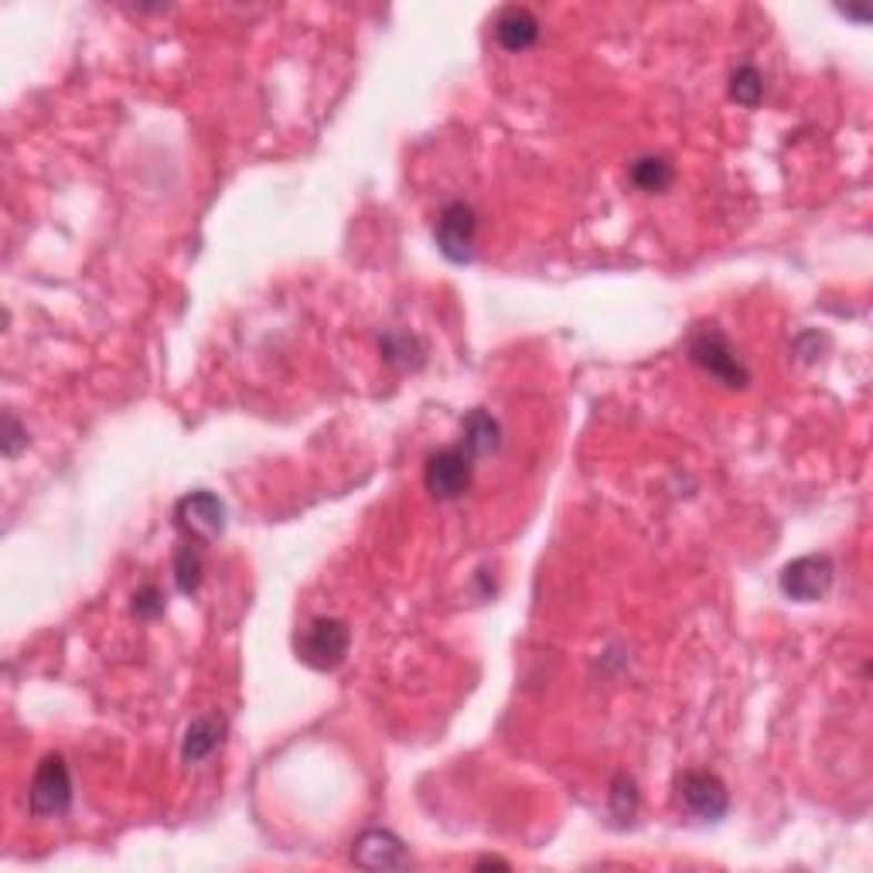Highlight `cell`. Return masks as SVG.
I'll return each mask as SVG.
<instances>
[{
  "mask_svg": "<svg viewBox=\"0 0 873 873\" xmlns=\"http://www.w3.org/2000/svg\"><path fill=\"white\" fill-rule=\"evenodd\" d=\"M352 631L342 618H314L297 635V659L317 673H332L349 659Z\"/></svg>",
  "mask_w": 873,
  "mask_h": 873,
  "instance_id": "6da1fadb",
  "label": "cell"
},
{
  "mask_svg": "<svg viewBox=\"0 0 873 873\" xmlns=\"http://www.w3.org/2000/svg\"><path fill=\"white\" fill-rule=\"evenodd\" d=\"M689 359H693V365H699L706 375H714L717 382H724V386H730V390H744L751 382V372L740 362L737 349L714 324L699 327V332L689 339Z\"/></svg>",
  "mask_w": 873,
  "mask_h": 873,
  "instance_id": "7a4b0ae2",
  "label": "cell"
},
{
  "mask_svg": "<svg viewBox=\"0 0 873 873\" xmlns=\"http://www.w3.org/2000/svg\"><path fill=\"white\" fill-rule=\"evenodd\" d=\"M69 805H72V775H69V764H66L59 754H48V757L38 764L35 778H31L28 808H31V815L48 818V815L69 812Z\"/></svg>",
  "mask_w": 873,
  "mask_h": 873,
  "instance_id": "3957f363",
  "label": "cell"
},
{
  "mask_svg": "<svg viewBox=\"0 0 873 873\" xmlns=\"http://www.w3.org/2000/svg\"><path fill=\"white\" fill-rule=\"evenodd\" d=\"M471 454L454 444V448H441L436 454H430L426 471H423V484L436 502H454L461 499L464 491L471 488Z\"/></svg>",
  "mask_w": 873,
  "mask_h": 873,
  "instance_id": "277c9868",
  "label": "cell"
},
{
  "mask_svg": "<svg viewBox=\"0 0 873 873\" xmlns=\"http://www.w3.org/2000/svg\"><path fill=\"white\" fill-rule=\"evenodd\" d=\"M833 577H836V567L830 557L823 553H808V557H798L792 560L778 583H782V594L798 600V605H812V600H823L830 590H833Z\"/></svg>",
  "mask_w": 873,
  "mask_h": 873,
  "instance_id": "5b68a950",
  "label": "cell"
},
{
  "mask_svg": "<svg viewBox=\"0 0 873 873\" xmlns=\"http://www.w3.org/2000/svg\"><path fill=\"white\" fill-rule=\"evenodd\" d=\"M436 246L451 263H471L474 259V236H478V215L468 202H448L436 215Z\"/></svg>",
  "mask_w": 873,
  "mask_h": 873,
  "instance_id": "8992f818",
  "label": "cell"
},
{
  "mask_svg": "<svg viewBox=\"0 0 873 873\" xmlns=\"http://www.w3.org/2000/svg\"><path fill=\"white\" fill-rule=\"evenodd\" d=\"M679 798L696 818H703V823H720L730 808L727 785L709 772H686L679 778Z\"/></svg>",
  "mask_w": 873,
  "mask_h": 873,
  "instance_id": "52a82bcc",
  "label": "cell"
},
{
  "mask_svg": "<svg viewBox=\"0 0 873 873\" xmlns=\"http://www.w3.org/2000/svg\"><path fill=\"white\" fill-rule=\"evenodd\" d=\"M175 522L192 539H215L226 529V506L218 502L212 491H192L175 506Z\"/></svg>",
  "mask_w": 873,
  "mask_h": 873,
  "instance_id": "ba28073f",
  "label": "cell"
},
{
  "mask_svg": "<svg viewBox=\"0 0 873 873\" xmlns=\"http://www.w3.org/2000/svg\"><path fill=\"white\" fill-rule=\"evenodd\" d=\"M352 860L365 870H403L410 866V853L400 836L390 830H365L352 843Z\"/></svg>",
  "mask_w": 873,
  "mask_h": 873,
  "instance_id": "9c48e42d",
  "label": "cell"
},
{
  "mask_svg": "<svg viewBox=\"0 0 873 873\" xmlns=\"http://www.w3.org/2000/svg\"><path fill=\"white\" fill-rule=\"evenodd\" d=\"M539 18L529 8H506L496 18V41L506 51H526L539 41Z\"/></svg>",
  "mask_w": 873,
  "mask_h": 873,
  "instance_id": "30bf717a",
  "label": "cell"
},
{
  "mask_svg": "<svg viewBox=\"0 0 873 873\" xmlns=\"http://www.w3.org/2000/svg\"><path fill=\"white\" fill-rule=\"evenodd\" d=\"M502 444V426L499 420L491 416L488 410H471L464 416V441L461 448L471 454V458H484V454H496Z\"/></svg>",
  "mask_w": 873,
  "mask_h": 873,
  "instance_id": "8fae6325",
  "label": "cell"
},
{
  "mask_svg": "<svg viewBox=\"0 0 873 873\" xmlns=\"http://www.w3.org/2000/svg\"><path fill=\"white\" fill-rule=\"evenodd\" d=\"M223 734H226V720L223 717H195L185 730V744H182V754L188 764H198L205 757H212V751L223 744Z\"/></svg>",
  "mask_w": 873,
  "mask_h": 873,
  "instance_id": "7c38bea8",
  "label": "cell"
},
{
  "mask_svg": "<svg viewBox=\"0 0 873 873\" xmlns=\"http://www.w3.org/2000/svg\"><path fill=\"white\" fill-rule=\"evenodd\" d=\"M631 185L655 195V192H666L673 182H676V171H673V164L666 157H655V154H645L631 164Z\"/></svg>",
  "mask_w": 873,
  "mask_h": 873,
  "instance_id": "4fadbf2b",
  "label": "cell"
},
{
  "mask_svg": "<svg viewBox=\"0 0 873 873\" xmlns=\"http://www.w3.org/2000/svg\"><path fill=\"white\" fill-rule=\"evenodd\" d=\"M202 573H205V567H202V550H198V542L192 539V542H185V546H178V553H175V583H178V590L182 594H198V587H202Z\"/></svg>",
  "mask_w": 873,
  "mask_h": 873,
  "instance_id": "5bb4252c",
  "label": "cell"
},
{
  "mask_svg": "<svg viewBox=\"0 0 873 873\" xmlns=\"http://www.w3.org/2000/svg\"><path fill=\"white\" fill-rule=\"evenodd\" d=\"M730 96H734L740 106L757 109V102H761V96H764V79H761V72H757L751 62H744V66L734 69V76H730Z\"/></svg>",
  "mask_w": 873,
  "mask_h": 873,
  "instance_id": "9a60e30c",
  "label": "cell"
},
{
  "mask_svg": "<svg viewBox=\"0 0 873 873\" xmlns=\"http://www.w3.org/2000/svg\"><path fill=\"white\" fill-rule=\"evenodd\" d=\"M638 808V792H635V782L628 775H618L615 785H611V812L618 823H628Z\"/></svg>",
  "mask_w": 873,
  "mask_h": 873,
  "instance_id": "2e32d148",
  "label": "cell"
},
{
  "mask_svg": "<svg viewBox=\"0 0 873 873\" xmlns=\"http://www.w3.org/2000/svg\"><path fill=\"white\" fill-rule=\"evenodd\" d=\"M413 349H416V339L413 335H403V332H390L386 339H382V355H386V362H393V365H413L410 362V355H413ZM420 352V349H416Z\"/></svg>",
  "mask_w": 873,
  "mask_h": 873,
  "instance_id": "e0dca14e",
  "label": "cell"
},
{
  "mask_svg": "<svg viewBox=\"0 0 873 873\" xmlns=\"http://www.w3.org/2000/svg\"><path fill=\"white\" fill-rule=\"evenodd\" d=\"M134 615L144 618V621H154V618L164 615V594H160V587L147 583V587H140V590L134 594Z\"/></svg>",
  "mask_w": 873,
  "mask_h": 873,
  "instance_id": "ac0fdd59",
  "label": "cell"
},
{
  "mask_svg": "<svg viewBox=\"0 0 873 873\" xmlns=\"http://www.w3.org/2000/svg\"><path fill=\"white\" fill-rule=\"evenodd\" d=\"M28 444V430L18 423V416L14 413H8L4 416V454L8 458H18V451Z\"/></svg>",
  "mask_w": 873,
  "mask_h": 873,
  "instance_id": "d6986e66",
  "label": "cell"
},
{
  "mask_svg": "<svg viewBox=\"0 0 873 873\" xmlns=\"http://www.w3.org/2000/svg\"><path fill=\"white\" fill-rule=\"evenodd\" d=\"M846 18H856V21H870V8H843Z\"/></svg>",
  "mask_w": 873,
  "mask_h": 873,
  "instance_id": "ffe728a7",
  "label": "cell"
},
{
  "mask_svg": "<svg viewBox=\"0 0 873 873\" xmlns=\"http://www.w3.org/2000/svg\"><path fill=\"white\" fill-rule=\"evenodd\" d=\"M478 866L484 870V866H509V863H506V860H496V856H488V860H481Z\"/></svg>",
  "mask_w": 873,
  "mask_h": 873,
  "instance_id": "44dd1931",
  "label": "cell"
}]
</instances>
